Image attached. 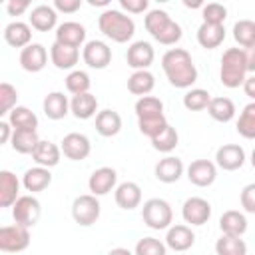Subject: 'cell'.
<instances>
[{"label":"cell","mask_w":255,"mask_h":255,"mask_svg":"<svg viewBox=\"0 0 255 255\" xmlns=\"http://www.w3.org/2000/svg\"><path fill=\"white\" fill-rule=\"evenodd\" d=\"M80 8H82V0H56L54 2V10L64 12V14H74Z\"/></svg>","instance_id":"cell-49"},{"label":"cell","mask_w":255,"mask_h":255,"mask_svg":"<svg viewBox=\"0 0 255 255\" xmlns=\"http://www.w3.org/2000/svg\"><path fill=\"white\" fill-rule=\"evenodd\" d=\"M183 4H185L187 8H203V4H201V2H187V0H185Z\"/></svg>","instance_id":"cell-56"},{"label":"cell","mask_w":255,"mask_h":255,"mask_svg":"<svg viewBox=\"0 0 255 255\" xmlns=\"http://www.w3.org/2000/svg\"><path fill=\"white\" fill-rule=\"evenodd\" d=\"M167 120L165 116H157V118H149V120H137V128L143 135H147L149 139H153L155 135H159L165 128H167Z\"/></svg>","instance_id":"cell-46"},{"label":"cell","mask_w":255,"mask_h":255,"mask_svg":"<svg viewBox=\"0 0 255 255\" xmlns=\"http://www.w3.org/2000/svg\"><path fill=\"white\" fill-rule=\"evenodd\" d=\"M70 112L78 118V120H90L94 116H98V98L94 94H80V96H72L70 100Z\"/></svg>","instance_id":"cell-28"},{"label":"cell","mask_w":255,"mask_h":255,"mask_svg":"<svg viewBox=\"0 0 255 255\" xmlns=\"http://www.w3.org/2000/svg\"><path fill=\"white\" fill-rule=\"evenodd\" d=\"M82 60L94 70H104L112 62V48L102 40H90L82 50Z\"/></svg>","instance_id":"cell-9"},{"label":"cell","mask_w":255,"mask_h":255,"mask_svg":"<svg viewBox=\"0 0 255 255\" xmlns=\"http://www.w3.org/2000/svg\"><path fill=\"white\" fill-rule=\"evenodd\" d=\"M155 88V78L149 70H137L133 72L129 78H128V90L133 94V96H147L151 90Z\"/></svg>","instance_id":"cell-33"},{"label":"cell","mask_w":255,"mask_h":255,"mask_svg":"<svg viewBox=\"0 0 255 255\" xmlns=\"http://www.w3.org/2000/svg\"><path fill=\"white\" fill-rule=\"evenodd\" d=\"M12 133H14V128L8 122H0V143H8L12 139Z\"/></svg>","instance_id":"cell-51"},{"label":"cell","mask_w":255,"mask_h":255,"mask_svg":"<svg viewBox=\"0 0 255 255\" xmlns=\"http://www.w3.org/2000/svg\"><path fill=\"white\" fill-rule=\"evenodd\" d=\"M40 143V137L36 131H24V129H14L12 133V139H10V145L14 151L18 153H34V149L38 147Z\"/></svg>","instance_id":"cell-35"},{"label":"cell","mask_w":255,"mask_h":255,"mask_svg":"<svg viewBox=\"0 0 255 255\" xmlns=\"http://www.w3.org/2000/svg\"><path fill=\"white\" fill-rule=\"evenodd\" d=\"M120 6H122V10L129 12V14H141L147 10L149 2L147 0H120Z\"/></svg>","instance_id":"cell-48"},{"label":"cell","mask_w":255,"mask_h":255,"mask_svg":"<svg viewBox=\"0 0 255 255\" xmlns=\"http://www.w3.org/2000/svg\"><path fill=\"white\" fill-rule=\"evenodd\" d=\"M209 102H211V96H209V92L203 90V88H191V90L185 92V96H183V106H185V110H189V112L207 110Z\"/></svg>","instance_id":"cell-40"},{"label":"cell","mask_w":255,"mask_h":255,"mask_svg":"<svg viewBox=\"0 0 255 255\" xmlns=\"http://www.w3.org/2000/svg\"><path fill=\"white\" fill-rule=\"evenodd\" d=\"M135 116L137 120H149L163 116V102L155 96H143L135 102Z\"/></svg>","instance_id":"cell-36"},{"label":"cell","mask_w":255,"mask_h":255,"mask_svg":"<svg viewBox=\"0 0 255 255\" xmlns=\"http://www.w3.org/2000/svg\"><path fill=\"white\" fill-rule=\"evenodd\" d=\"M86 40V28L80 22H64L56 28V42L72 48H80Z\"/></svg>","instance_id":"cell-19"},{"label":"cell","mask_w":255,"mask_h":255,"mask_svg":"<svg viewBox=\"0 0 255 255\" xmlns=\"http://www.w3.org/2000/svg\"><path fill=\"white\" fill-rule=\"evenodd\" d=\"M30 26L38 32H50L52 28H56V22H58V12L54 10V6H48V4H38L36 8L30 10Z\"/></svg>","instance_id":"cell-18"},{"label":"cell","mask_w":255,"mask_h":255,"mask_svg":"<svg viewBox=\"0 0 255 255\" xmlns=\"http://www.w3.org/2000/svg\"><path fill=\"white\" fill-rule=\"evenodd\" d=\"M181 217L189 225H205L211 217V203L203 197H189L183 201Z\"/></svg>","instance_id":"cell-10"},{"label":"cell","mask_w":255,"mask_h":255,"mask_svg":"<svg viewBox=\"0 0 255 255\" xmlns=\"http://www.w3.org/2000/svg\"><path fill=\"white\" fill-rule=\"evenodd\" d=\"M20 193V179L8 171L2 169L0 171V207H12L18 201Z\"/></svg>","instance_id":"cell-24"},{"label":"cell","mask_w":255,"mask_h":255,"mask_svg":"<svg viewBox=\"0 0 255 255\" xmlns=\"http://www.w3.org/2000/svg\"><path fill=\"white\" fill-rule=\"evenodd\" d=\"M241 207L247 213H255V183H247L241 189Z\"/></svg>","instance_id":"cell-47"},{"label":"cell","mask_w":255,"mask_h":255,"mask_svg":"<svg viewBox=\"0 0 255 255\" xmlns=\"http://www.w3.org/2000/svg\"><path fill=\"white\" fill-rule=\"evenodd\" d=\"M50 183H52V173L48 167L36 165V167L26 169V173L22 175V185L26 187V191H32V193L44 191Z\"/></svg>","instance_id":"cell-29"},{"label":"cell","mask_w":255,"mask_h":255,"mask_svg":"<svg viewBox=\"0 0 255 255\" xmlns=\"http://www.w3.org/2000/svg\"><path fill=\"white\" fill-rule=\"evenodd\" d=\"M161 68L173 88L185 90V88H191L197 80V68L193 64V58L183 48L167 50L161 58Z\"/></svg>","instance_id":"cell-1"},{"label":"cell","mask_w":255,"mask_h":255,"mask_svg":"<svg viewBox=\"0 0 255 255\" xmlns=\"http://www.w3.org/2000/svg\"><path fill=\"white\" fill-rule=\"evenodd\" d=\"M8 124L14 129H24V131H36L38 128V116L26 108V106H16L10 114H8Z\"/></svg>","instance_id":"cell-32"},{"label":"cell","mask_w":255,"mask_h":255,"mask_svg":"<svg viewBox=\"0 0 255 255\" xmlns=\"http://www.w3.org/2000/svg\"><path fill=\"white\" fill-rule=\"evenodd\" d=\"M195 243V233L191 231V227L187 225H171L167 229V235H165V245L177 253L181 251H187L189 247H193Z\"/></svg>","instance_id":"cell-17"},{"label":"cell","mask_w":255,"mask_h":255,"mask_svg":"<svg viewBox=\"0 0 255 255\" xmlns=\"http://www.w3.org/2000/svg\"><path fill=\"white\" fill-rule=\"evenodd\" d=\"M40 213H42V207H40V201L34 195H20L18 201L12 205V219H14V223L24 225L28 229L38 223Z\"/></svg>","instance_id":"cell-7"},{"label":"cell","mask_w":255,"mask_h":255,"mask_svg":"<svg viewBox=\"0 0 255 255\" xmlns=\"http://www.w3.org/2000/svg\"><path fill=\"white\" fill-rule=\"evenodd\" d=\"M153 58H155L153 46H151L149 42H143V40L133 42V44L128 48V54H126L128 66L133 68L135 72H137V70H147V68L153 64Z\"/></svg>","instance_id":"cell-13"},{"label":"cell","mask_w":255,"mask_h":255,"mask_svg":"<svg viewBox=\"0 0 255 255\" xmlns=\"http://www.w3.org/2000/svg\"><path fill=\"white\" fill-rule=\"evenodd\" d=\"M30 245V231L24 225H4L0 227V249L6 253L24 251Z\"/></svg>","instance_id":"cell-8"},{"label":"cell","mask_w":255,"mask_h":255,"mask_svg":"<svg viewBox=\"0 0 255 255\" xmlns=\"http://www.w3.org/2000/svg\"><path fill=\"white\" fill-rule=\"evenodd\" d=\"M141 219L149 229H169L173 221L171 205L161 197H151L141 207Z\"/></svg>","instance_id":"cell-5"},{"label":"cell","mask_w":255,"mask_h":255,"mask_svg":"<svg viewBox=\"0 0 255 255\" xmlns=\"http://www.w3.org/2000/svg\"><path fill=\"white\" fill-rule=\"evenodd\" d=\"M44 114L48 120H62L70 112V100L64 96V92H50L42 102Z\"/></svg>","instance_id":"cell-25"},{"label":"cell","mask_w":255,"mask_h":255,"mask_svg":"<svg viewBox=\"0 0 255 255\" xmlns=\"http://www.w3.org/2000/svg\"><path fill=\"white\" fill-rule=\"evenodd\" d=\"M28 8H30V2L28 0H10V2H6V12L10 16H20Z\"/></svg>","instance_id":"cell-50"},{"label":"cell","mask_w":255,"mask_h":255,"mask_svg":"<svg viewBox=\"0 0 255 255\" xmlns=\"http://www.w3.org/2000/svg\"><path fill=\"white\" fill-rule=\"evenodd\" d=\"M88 4L90 6H108L110 0H88Z\"/></svg>","instance_id":"cell-55"},{"label":"cell","mask_w":255,"mask_h":255,"mask_svg":"<svg viewBox=\"0 0 255 255\" xmlns=\"http://www.w3.org/2000/svg\"><path fill=\"white\" fill-rule=\"evenodd\" d=\"M201 16H203V22H207V24L223 26V22L227 18V8L223 4H219V2H209V4H203Z\"/></svg>","instance_id":"cell-44"},{"label":"cell","mask_w":255,"mask_h":255,"mask_svg":"<svg viewBox=\"0 0 255 255\" xmlns=\"http://www.w3.org/2000/svg\"><path fill=\"white\" fill-rule=\"evenodd\" d=\"M62 153L72 159V161H82L90 155L92 151V143L88 139V135L84 133H78V131H72V133H66L64 139H62V145H60Z\"/></svg>","instance_id":"cell-11"},{"label":"cell","mask_w":255,"mask_h":255,"mask_svg":"<svg viewBox=\"0 0 255 255\" xmlns=\"http://www.w3.org/2000/svg\"><path fill=\"white\" fill-rule=\"evenodd\" d=\"M207 114L215 120V122H221V124H227L235 118V104L233 100L229 98H211L209 106H207Z\"/></svg>","instance_id":"cell-34"},{"label":"cell","mask_w":255,"mask_h":255,"mask_svg":"<svg viewBox=\"0 0 255 255\" xmlns=\"http://www.w3.org/2000/svg\"><path fill=\"white\" fill-rule=\"evenodd\" d=\"M245 58H247V72H255V46L245 50Z\"/></svg>","instance_id":"cell-53"},{"label":"cell","mask_w":255,"mask_h":255,"mask_svg":"<svg viewBox=\"0 0 255 255\" xmlns=\"http://www.w3.org/2000/svg\"><path fill=\"white\" fill-rule=\"evenodd\" d=\"M247 74V58L245 50L241 48H227L221 56V68H219V80L225 88L235 90L243 86Z\"/></svg>","instance_id":"cell-4"},{"label":"cell","mask_w":255,"mask_h":255,"mask_svg":"<svg viewBox=\"0 0 255 255\" xmlns=\"http://www.w3.org/2000/svg\"><path fill=\"white\" fill-rule=\"evenodd\" d=\"M48 64V52L42 44H36L32 42L30 46H26L24 50H20V66L26 70V72H42Z\"/></svg>","instance_id":"cell-16"},{"label":"cell","mask_w":255,"mask_h":255,"mask_svg":"<svg viewBox=\"0 0 255 255\" xmlns=\"http://www.w3.org/2000/svg\"><path fill=\"white\" fill-rule=\"evenodd\" d=\"M133 255H167V245L155 237H143L135 243Z\"/></svg>","instance_id":"cell-43"},{"label":"cell","mask_w":255,"mask_h":255,"mask_svg":"<svg viewBox=\"0 0 255 255\" xmlns=\"http://www.w3.org/2000/svg\"><path fill=\"white\" fill-rule=\"evenodd\" d=\"M100 213H102V205H100L98 197L92 195V193L78 195L74 199V203H72V217L82 227L94 225L100 219Z\"/></svg>","instance_id":"cell-6"},{"label":"cell","mask_w":255,"mask_h":255,"mask_svg":"<svg viewBox=\"0 0 255 255\" xmlns=\"http://www.w3.org/2000/svg\"><path fill=\"white\" fill-rule=\"evenodd\" d=\"M50 60L58 70H72L80 60V50L54 42L50 46Z\"/></svg>","instance_id":"cell-23"},{"label":"cell","mask_w":255,"mask_h":255,"mask_svg":"<svg viewBox=\"0 0 255 255\" xmlns=\"http://www.w3.org/2000/svg\"><path fill=\"white\" fill-rule=\"evenodd\" d=\"M116 183H118V173L114 167H108V165L94 169L88 179V187H90L92 195H96V197L108 195L116 187Z\"/></svg>","instance_id":"cell-12"},{"label":"cell","mask_w":255,"mask_h":255,"mask_svg":"<svg viewBox=\"0 0 255 255\" xmlns=\"http://www.w3.org/2000/svg\"><path fill=\"white\" fill-rule=\"evenodd\" d=\"M215 253L217 255H247V245L241 237L221 235L215 241Z\"/></svg>","instance_id":"cell-37"},{"label":"cell","mask_w":255,"mask_h":255,"mask_svg":"<svg viewBox=\"0 0 255 255\" xmlns=\"http://www.w3.org/2000/svg\"><path fill=\"white\" fill-rule=\"evenodd\" d=\"M215 163L223 171H237L245 163V149L237 143H225L215 151Z\"/></svg>","instance_id":"cell-14"},{"label":"cell","mask_w":255,"mask_h":255,"mask_svg":"<svg viewBox=\"0 0 255 255\" xmlns=\"http://www.w3.org/2000/svg\"><path fill=\"white\" fill-rule=\"evenodd\" d=\"M16 102H18L16 88L12 84H8V82H2L0 84V116L10 114L16 108Z\"/></svg>","instance_id":"cell-45"},{"label":"cell","mask_w":255,"mask_h":255,"mask_svg":"<svg viewBox=\"0 0 255 255\" xmlns=\"http://www.w3.org/2000/svg\"><path fill=\"white\" fill-rule=\"evenodd\" d=\"M143 24H145V30L149 32V36L163 46H173L183 36L181 26L177 22H173L165 10H159V8L149 10Z\"/></svg>","instance_id":"cell-3"},{"label":"cell","mask_w":255,"mask_h":255,"mask_svg":"<svg viewBox=\"0 0 255 255\" xmlns=\"http://www.w3.org/2000/svg\"><path fill=\"white\" fill-rule=\"evenodd\" d=\"M219 229L223 235L241 237L247 231V217L237 209H229L219 217Z\"/></svg>","instance_id":"cell-26"},{"label":"cell","mask_w":255,"mask_h":255,"mask_svg":"<svg viewBox=\"0 0 255 255\" xmlns=\"http://www.w3.org/2000/svg\"><path fill=\"white\" fill-rule=\"evenodd\" d=\"M122 129V116L114 110H102L96 116V131L104 137H114Z\"/></svg>","instance_id":"cell-31"},{"label":"cell","mask_w":255,"mask_h":255,"mask_svg":"<svg viewBox=\"0 0 255 255\" xmlns=\"http://www.w3.org/2000/svg\"><path fill=\"white\" fill-rule=\"evenodd\" d=\"M217 177V167L209 159H195L187 165V179L189 183L197 187H207L215 181Z\"/></svg>","instance_id":"cell-15"},{"label":"cell","mask_w":255,"mask_h":255,"mask_svg":"<svg viewBox=\"0 0 255 255\" xmlns=\"http://www.w3.org/2000/svg\"><path fill=\"white\" fill-rule=\"evenodd\" d=\"M237 133L245 139H255V102L247 104L237 120Z\"/></svg>","instance_id":"cell-38"},{"label":"cell","mask_w":255,"mask_h":255,"mask_svg":"<svg viewBox=\"0 0 255 255\" xmlns=\"http://www.w3.org/2000/svg\"><path fill=\"white\" fill-rule=\"evenodd\" d=\"M90 86H92V80H90V76H88L84 70H72V72L66 76V88H68V92L74 94V96L88 94V92H90Z\"/></svg>","instance_id":"cell-41"},{"label":"cell","mask_w":255,"mask_h":255,"mask_svg":"<svg viewBox=\"0 0 255 255\" xmlns=\"http://www.w3.org/2000/svg\"><path fill=\"white\" fill-rule=\"evenodd\" d=\"M251 165H253V167H255V149H253V151H251Z\"/></svg>","instance_id":"cell-57"},{"label":"cell","mask_w":255,"mask_h":255,"mask_svg":"<svg viewBox=\"0 0 255 255\" xmlns=\"http://www.w3.org/2000/svg\"><path fill=\"white\" fill-rule=\"evenodd\" d=\"M108 255H133L129 249H126V247H116V249H112Z\"/></svg>","instance_id":"cell-54"},{"label":"cell","mask_w":255,"mask_h":255,"mask_svg":"<svg viewBox=\"0 0 255 255\" xmlns=\"http://www.w3.org/2000/svg\"><path fill=\"white\" fill-rule=\"evenodd\" d=\"M60 155H62V149L54 143V141H48V139H40L38 147L34 149L32 153V159L36 161V165L40 167H54L60 163Z\"/></svg>","instance_id":"cell-27"},{"label":"cell","mask_w":255,"mask_h":255,"mask_svg":"<svg viewBox=\"0 0 255 255\" xmlns=\"http://www.w3.org/2000/svg\"><path fill=\"white\" fill-rule=\"evenodd\" d=\"M4 40H6V44L8 46H12V48H26V46H30L32 42V26L30 24H26V22H20V20H16V22H10L6 28H4Z\"/></svg>","instance_id":"cell-20"},{"label":"cell","mask_w":255,"mask_h":255,"mask_svg":"<svg viewBox=\"0 0 255 255\" xmlns=\"http://www.w3.org/2000/svg\"><path fill=\"white\" fill-rule=\"evenodd\" d=\"M177 141H179L177 129H175L171 124H167V128H165L159 135H155V137L151 139V145H153V149H157V151H161V153H169V151L175 149Z\"/></svg>","instance_id":"cell-42"},{"label":"cell","mask_w":255,"mask_h":255,"mask_svg":"<svg viewBox=\"0 0 255 255\" xmlns=\"http://www.w3.org/2000/svg\"><path fill=\"white\" fill-rule=\"evenodd\" d=\"M233 38L241 48L255 46V22L253 20H237L233 24Z\"/></svg>","instance_id":"cell-39"},{"label":"cell","mask_w":255,"mask_h":255,"mask_svg":"<svg viewBox=\"0 0 255 255\" xmlns=\"http://www.w3.org/2000/svg\"><path fill=\"white\" fill-rule=\"evenodd\" d=\"M98 28L106 38H110L118 44L129 42L135 34V22L122 10H114V8H108L100 14Z\"/></svg>","instance_id":"cell-2"},{"label":"cell","mask_w":255,"mask_h":255,"mask_svg":"<svg viewBox=\"0 0 255 255\" xmlns=\"http://www.w3.org/2000/svg\"><path fill=\"white\" fill-rule=\"evenodd\" d=\"M223 40H225V28L219 26V24H207V22H203L197 28V42L205 50H213V48L221 46Z\"/></svg>","instance_id":"cell-30"},{"label":"cell","mask_w":255,"mask_h":255,"mask_svg":"<svg viewBox=\"0 0 255 255\" xmlns=\"http://www.w3.org/2000/svg\"><path fill=\"white\" fill-rule=\"evenodd\" d=\"M183 161L175 155H167L163 159H159L155 163V177L161 181V183H175L181 175H183Z\"/></svg>","instance_id":"cell-21"},{"label":"cell","mask_w":255,"mask_h":255,"mask_svg":"<svg viewBox=\"0 0 255 255\" xmlns=\"http://www.w3.org/2000/svg\"><path fill=\"white\" fill-rule=\"evenodd\" d=\"M243 92H245V96H249V98L255 102V76L245 78V82H243Z\"/></svg>","instance_id":"cell-52"},{"label":"cell","mask_w":255,"mask_h":255,"mask_svg":"<svg viewBox=\"0 0 255 255\" xmlns=\"http://www.w3.org/2000/svg\"><path fill=\"white\" fill-rule=\"evenodd\" d=\"M116 203L118 207L129 211V209H135L139 203H141V187L135 183V181H124L116 187Z\"/></svg>","instance_id":"cell-22"}]
</instances>
